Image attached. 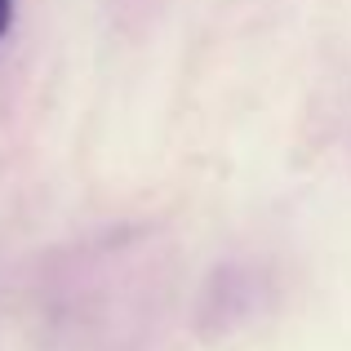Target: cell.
Instances as JSON below:
<instances>
[{
    "instance_id": "obj_1",
    "label": "cell",
    "mask_w": 351,
    "mask_h": 351,
    "mask_svg": "<svg viewBox=\"0 0 351 351\" xmlns=\"http://www.w3.org/2000/svg\"><path fill=\"white\" fill-rule=\"evenodd\" d=\"M9 23H14V0H0V36L9 32Z\"/></svg>"
}]
</instances>
